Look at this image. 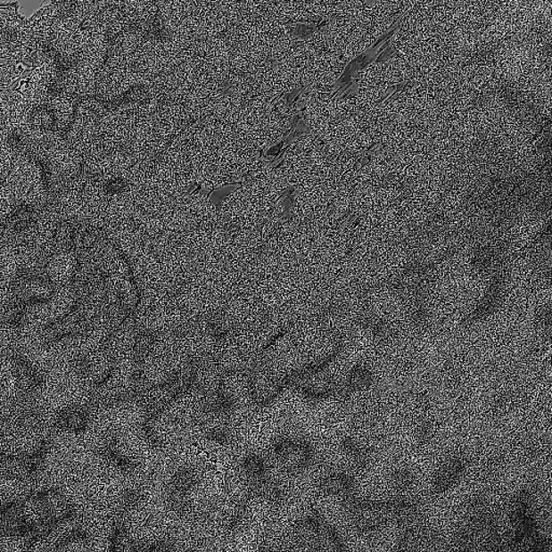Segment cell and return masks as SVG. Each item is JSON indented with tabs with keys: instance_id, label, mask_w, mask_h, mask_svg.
Returning a JSON list of instances; mask_svg holds the SVG:
<instances>
[{
	"instance_id": "obj_1",
	"label": "cell",
	"mask_w": 552,
	"mask_h": 552,
	"mask_svg": "<svg viewBox=\"0 0 552 552\" xmlns=\"http://www.w3.org/2000/svg\"><path fill=\"white\" fill-rule=\"evenodd\" d=\"M365 159L334 152L309 132L293 138L278 164L291 194L290 215L330 224L353 220Z\"/></svg>"
},
{
	"instance_id": "obj_2",
	"label": "cell",
	"mask_w": 552,
	"mask_h": 552,
	"mask_svg": "<svg viewBox=\"0 0 552 552\" xmlns=\"http://www.w3.org/2000/svg\"><path fill=\"white\" fill-rule=\"evenodd\" d=\"M224 201L221 216L231 230L263 246L290 215V193L280 167L268 156Z\"/></svg>"
},
{
	"instance_id": "obj_3",
	"label": "cell",
	"mask_w": 552,
	"mask_h": 552,
	"mask_svg": "<svg viewBox=\"0 0 552 552\" xmlns=\"http://www.w3.org/2000/svg\"><path fill=\"white\" fill-rule=\"evenodd\" d=\"M301 112L308 132L334 152L366 158L375 147L373 126L356 100L314 92L303 102Z\"/></svg>"
},
{
	"instance_id": "obj_4",
	"label": "cell",
	"mask_w": 552,
	"mask_h": 552,
	"mask_svg": "<svg viewBox=\"0 0 552 552\" xmlns=\"http://www.w3.org/2000/svg\"><path fill=\"white\" fill-rule=\"evenodd\" d=\"M78 508L59 488L30 491L2 507V535L24 539V550L43 547L50 535L67 521L80 518Z\"/></svg>"
},
{
	"instance_id": "obj_5",
	"label": "cell",
	"mask_w": 552,
	"mask_h": 552,
	"mask_svg": "<svg viewBox=\"0 0 552 552\" xmlns=\"http://www.w3.org/2000/svg\"><path fill=\"white\" fill-rule=\"evenodd\" d=\"M352 528L360 535H375L391 523H395L393 498L374 499L350 495L342 500Z\"/></svg>"
},
{
	"instance_id": "obj_6",
	"label": "cell",
	"mask_w": 552,
	"mask_h": 552,
	"mask_svg": "<svg viewBox=\"0 0 552 552\" xmlns=\"http://www.w3.org/2000/svg\"><path fill=\"white\" fill-rule=\"evenodd\" d=\"M290 544L299 550L339 551L345 549L343 540L321 515L313 512L292 525Z\"/></svg>"
},
{
	"instance_id": "obj_7",
	"label": "cell",
	"mask_w": 552,
	"mask_h": 552,
	"mask_svg": "<svg viewBox=\"0 0 552 552\" xmlns=\"http://www.w3.org/2000/svg\"><path fill=\"white\" fill-rule=\"evenodd\" d=\"M53 445L50 436L40 441L38 446L29 452H2V474L13 482L27 483L39 477Z\"/></svg>"
},
{
	"instance_id": "obj_8",
	"label": "cell",
	"mask_w": 552,
	"mask_h": 552,
	"mask_svg": "<svg viewBox=\"0 0 552 552\" xmlns=\"http://www.w3.org/2000/svg\"><path fill=\"white\" fill-rule=\"evenodd\" d=\"M50 423L43 408L36 404L35 399L20 395L10 402L3 416L4 432L17 436L41 432L50 426Z\"/></svg>"
},
{
	"instance_id": "obj_9",
	"label": "cell",
	"mask_w": 552,
	"mask_h": 552,
	"mask_svg": "<svg viewBox=\"0 0 552 552\" xmlns=\"http://www.w3.org/2000/svg\"><path fill=\"white\" fill-rule=\"evenodd\" d=\"M200 482L198 468L187 465L182 466L174 473L168 487V504L169 509L179 518L188 519L195 523L208 519L209 514L199 512L190 503L189 495Z\"/></svg>"
},
{
	"instance_id": "obj_10",
	"label": "cell",
	"mask_w": 552,
	"mask_h": 552,
	"mask_svg": "<svg viewBox=\"0 0 552 552\" xmlns=\"http://www.w3.org/2000/svg\"><path fill=\"white\" fill-rule=\"evenodd\" d=\"M271 454L278 467L287 474L306 471L316 456L311 443L302 438L292 437L278 438L272 443Z\"/></svg>"
},
{
	"instance_id": "obj_11",
	"label": "cell",
	"mask_w": 552,
	"mask_h": 552,
	"mask_svg": "<svg viewBox=\"0 0 552 552\" xmlns=\"http://www.w3.org/2000/svg\"><path fill=\"white\" fill-rule=\"evenodd\" d=\"M15 382H17L19 395L35 399V396L44 389L45 375L37 366L25 356L17 348L10 350Z\"/></svg>"
},
{
	"instance_id": "obj_12",
	"label": "cell",
	"mask_w": 552,
	"mask_h": 552,
	"mask_svg": "<svg viewBox=\"0 0 552 552\" xmlns=\"http://www.w3.org/2000/svg\"><path fill=\"white\" fill-rule=\"evenodd\" d=\"M92 408L87 404H75L62 408L50 422L54 431L70 433V434H85L92 421Z\"/></svg>"
},
{
	"instance_id": "obj_13",
	"label": "cell",
	"mask_w": 552,
	"mask_h": 552,
	"mask_svg": "<svg viewBox=\"0 0 552 552\" xmlns=\"http://www.w3.org/2000/svg\"><path fill=\"white\" fill-rule=\"evenodd\" d=\"M353 474L342 469H328L317 482V492L325 498H337L342 500L354 494Z\"/></svg>"
},
{
	"instance_id": "obj_14",
	"label": "cell",
	"mask_w": 552,
	"mask_h": 552,
	"mask_svg": "<svg viewBox=\"0 0 552 552\" xmlns=\"http://www.w3.org/2000/svg\"><path fill=\"white\" fill-rule=\"evenodd\" d=\"M467 466L466 457L461 454H456L448 457L441 464L432 480V491L434 494H442L449 491L460 482Z\"/></svg>"
},
{
	"instance_id": "obj_15",
	"label": "cell",
	"mask_w": 552,
	"mask_h": 552,
	"mask_svg": "<svg viewBox=\"0 0 552 552\" xmlns=\"http://www.w3.org/2000/svg\"><path fill=\"white\" fill-rule=\"evenodd\" d=\"M120 441L117 432L108 433L105 440L97 450V454L111 466L125 474L136 473L139 467L138 464L120 451Z\"/></svg>"
},
{
	"instance_id": "obj_16",
	"label": "cell",
	"mask_w": 552,
	"mask_h": 552,
	"mask_svg": "<svg viewBox=\"0 0 552 552\" xmlns=\"http://www.w3.org/2000/svg\"><path fill=\"white\" fill-rule=\"evenodd\" d=\"M373 382V370L367 365L358 364L349 371L343 381L340 382L337 395L342 399H348V397L368 390Z\"/></svg>"
},
{
	"instance_id": "obj_17",
	"label": "cell",
	"mask_w": 552,
	"mask_h": 552,
	"mask_svg": "<svg viewBox=\"0 0 552 552\" xmlns=\"http://www.w3.org/2000/svg\"><path fill=\"white\" fill-rule=\"evenodd\" d=\"M92 544V538L89 531H87L81 523L73 525L70 530L65 531L60 538L56 539L50 550H71L79 549L81 547L89 549Z\"/></svg>"
},
{
	"instance_id": "obj_18",
	"label": "cell",
	"mask_w": 552,
	"mask_h": 552,
	"mask_svg": "<svg viewBox=\"0 0 552 552\" xmlns=\"http://www.w3.org/2000/svg\"><path fill=\"white\" fill-rule=\"evenodd\" d=\"M415 474L411 469L400 467L391 474V482L397 495H407L415 486Z\"/></svg>"
},
{
	"instance_id": "obj_19",
	"label": "cell",
	"mask_w": 552,
	"mask_h": 552,
	"mask_svg": "<svg viewBox=\"0 0 552 552\" xmlns=\"http://www.w3.org/2000/svg\"><path fill=\"white\" fill-rule=\"evenodd\" d=\"M205 438L210 441L218 443L220 446H230L234 442V433L229 427L216 426L205 432Z\"/></svg>"
}]
</instances>
